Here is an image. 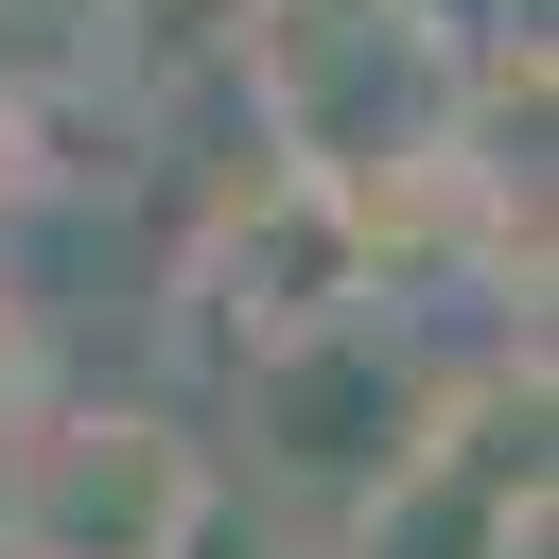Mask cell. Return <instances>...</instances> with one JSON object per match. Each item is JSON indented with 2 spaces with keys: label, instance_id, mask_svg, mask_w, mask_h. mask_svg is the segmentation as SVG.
I'll use <instances>...</instances> for the list:
<instances>
[{
  "label": "cell",
  "instance_id": "5b68a950",
  "mask_svg": "<svg viewBox=\"0 0 559 559\" xmlns=\"http://www.w3.org/2000/svg\"><path fill=\"white\" fill-rule=\"evenodd\" d=\"M17 402H35V349H17V314H0V419H17Z\"/></svg>",
  "mask_w": 559,
  "mask_h": 559
},
{
  "label": "cell",
  "instance_id": "277c9868",
  "mask_svg": "<svg viewBox=\"0 0 559 559\" xmlns=\"http://www.w3.org/2000/svg\"><path fill=\"white\" fill-rule=\"evenodd\" d=\"M437 402V367L419 349H384V297L367 314H332V332H297V349H262L245 367V437H262V489H297L314 524L402 454V419Z\"/></svg>",
  "mask_w": 559,
  "mask_h": 559
},
{
  "label": "cell",
  "instance_id": "6da1fadb",
  "mask_svg": "<svg viewBox=\"0 0 559 559\" xmlns=\"http://www.w3.org/2000/svg\"><path fill=\"white\" fill-rule=\"evenodd\" d=\"M245 122H262L280 175L384 192V175L454 157L472 52H437L402 0H245Z\"/></svg>",
  "mask_w": 559,
  "mask_h": 559
},
{
  "label": "cell",
  "instance_id": "7a4b0ae2",
  "mask_svg": "<svg viewBox=\"0 0 559 559\" xmlns=\"http://www.w3.org/2000/svg\"><path fill=\"white\" fill-rule=\"evenodd\" d=\"M210 454L157 402H17L0 419V559H192Z\"/></svg>",
  "mask_w": 559,
  "mask_h": 559
},
{
  "label": "cell",
  "instance_id": "3957f363",
  "mask_svg": "<svg viewBox=\"0 0 559 559\" xmlns=\"http://www.w3.org/2000/svg\"><path fill=\"white\" fill-rule=\"evenodd\" d=\"M384 297V262H367V210L332 192V175H245L210 227H192V262H175V332L210 349V367H262V349H297V332H332V314H367Z\"/></svg>",
  "mask_w": 559,
  "mask_h": 559
}]
</instances>
